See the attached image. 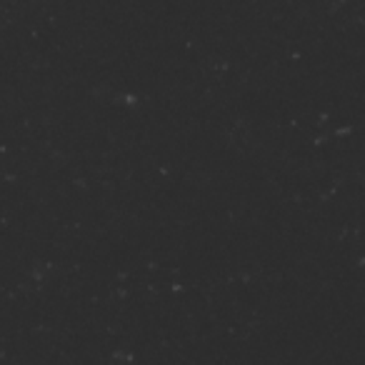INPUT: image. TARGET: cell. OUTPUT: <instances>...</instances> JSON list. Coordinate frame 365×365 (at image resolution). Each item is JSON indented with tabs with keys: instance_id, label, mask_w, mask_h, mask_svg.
<instances>
[]
</instances>
